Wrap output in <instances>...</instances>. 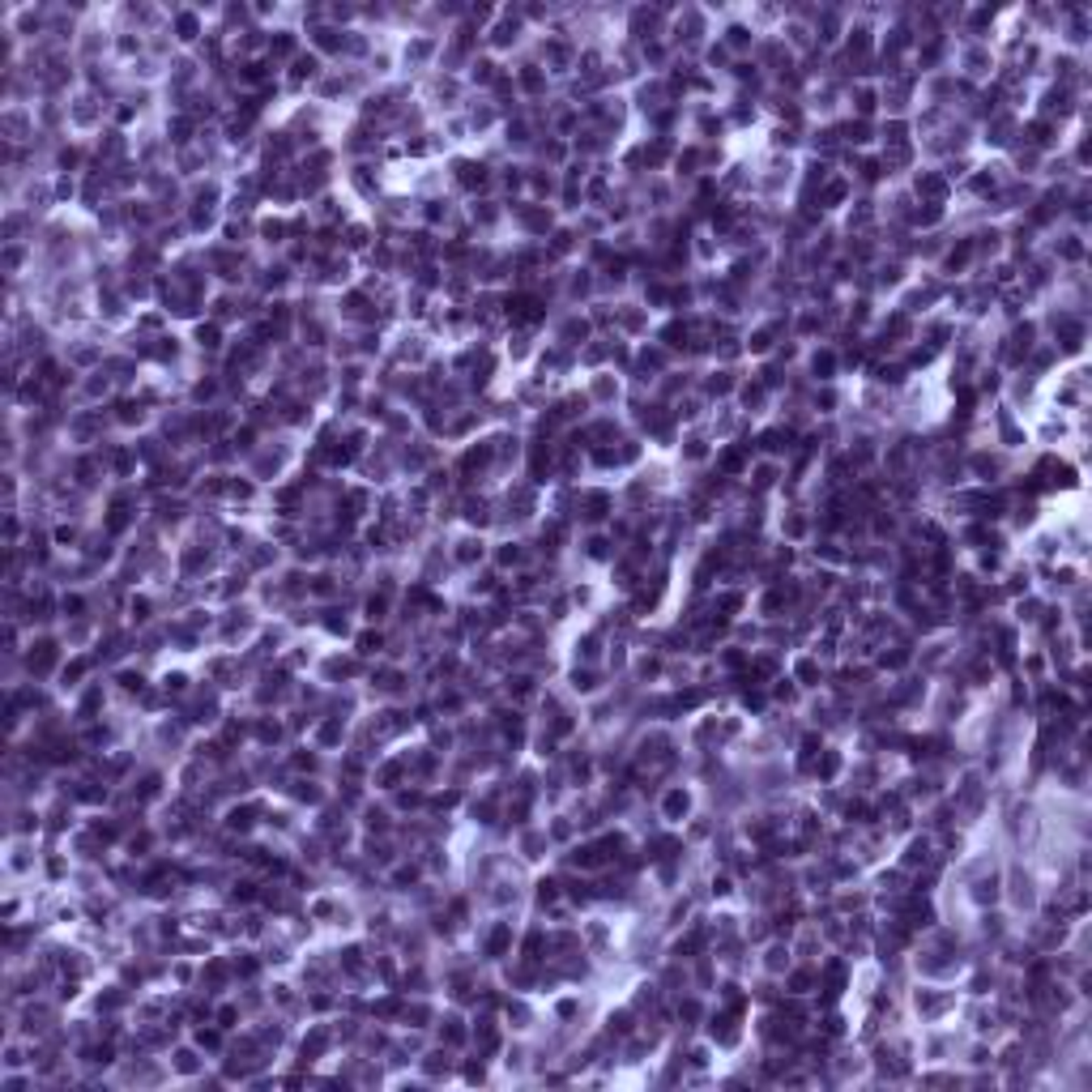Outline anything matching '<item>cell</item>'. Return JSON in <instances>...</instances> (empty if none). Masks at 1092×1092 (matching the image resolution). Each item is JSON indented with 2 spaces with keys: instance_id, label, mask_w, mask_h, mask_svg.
<instances>
[{
  "instance_id": "836d02e7",
  "label": "cell",
  "mask_w": 1092,
  "mask_h": 1092,
  "mask_svg": "<svg viewBox=\"0 0 1092 1092\" xmlns=\"http://www.w3.org/2000/svg\"><path fill=\"white\" fill-rule=\"evenodd\" d=\"M193 346L201 355H218L222 350V325L218 320H196L193 325Z\"/></svg>"
},
{
  "instance_id": "7c38bea8",
  "label": "cell",
  "mask_w": 1092,
  "mask_h": 1092,
  "mask_svg": "<svg viewBox=\"0 0 1092 1092\" xmlns=\"http://www.w3.org/2000/svg\"><path fill=\"white\" fill-rule=\"evenodd\" d=\"M256 824H265L261 802H235V806H226V815H222V832H226V836H252Z\"/></svg>"
},
{
  "instance_id": "7402d4cb",
  "label": "cell",
  "mask_w": 1092,
  "mask_h": 1092,
  "mask_svg": "<svg viewBox=\"0 0 1092 1092\" xmlns=\"http://www.w3.org/2000/svg\"><path fill=\"white\" fill-rule=\"evenodd\" d=\"M781 341V320H764V325H755L752 333L743 338V350L747 355H755V359H764V355H773Z\"/></svg>"
},
{
  "instance_id": "1f68e13d",
  "label": "cell",
  "mask_w": 1092,
  "mask_h": 1092,
  "mask_svg": "<svg viewBox=\"0 0 1092 1092\" xmlns=\"http://www.w3.org/2000/svg\"><path fill=\"white\" fill-rule=\"evenodd\" d=\"M700 389L708 401H717V397H729V393H738V376L729 371V367H717V371H708L700 380Z\"/></svg>"
},
{
  "instance_id": "7dc6e473",
  "label": "cell",
  "mask_w": 1092,
  "mask_h": 1092,
  "mask_svg": "<svg viewBox=\"0 0 1092 1092\" xmlns=\"http://www.w3.org/2000/svg\"><path fill=\"white\" fill-rule=\"evenodd\" d=\"M504 696L508 700H530V696H538V679L534 675H508L504 679Z\"/></svg>"
},
{
  "instance_id": "8fae6325",
  "label": "cell",
  "mask_w": 1092,
  "mask_h": 1092,
  "mask_svg": "<svg viewBox=\"0 0 1092 1092\" xmlns=\"http://www.w3.org/2000/svg\"><path fill=\"white\" fill-rule=\"evenodd\" d=\"M691 806H696V794L687 785H666L661 798H657V815L666 824H687L691 820Z\"/></svg>"
},
{
  "instance_id": "7bdbcfd3",
  "label": "cell",
  "mask_w": 1092,
  "mask_h": 1092,
  "mask_svg": "<svg viewBox=\"0 0 1092 1092\" xmlns=\"http://www.w3.org/2000/svg\"><path fill=\"white\" fill-rule=\"evenodd\" d=\"M973 265V240H956L943 252V273H960Z\"/></svg>"
},
{
  "instance_id": "f35d334b",
  "label": "cell",
  "mask_w": 1092,
  "mask_h": 1092,
  "mask_svg": "<svg viewBox=\"0 0 1092 1092\" xmlns=\"http://www.w3.org/2000/svg\"><path fill=\"white\" fill-rule=\"evenodd\" d=\"M385 645H389V640H385V631L371 628V623L355 631V653L363 657V661H367V657H380V653H385Z\"/></svg>"
},
{
  "instance_id": "d6986e66",
  "label": "cell",
  "mask_w": 1092,
  "mask_h": 1092,
  "mask_svg": "<svg viewBox=\"0 0 1092 1092\" xmlns=\"http://www.w3.org/2000/svg\"><path fill=\"white\" fill-rule=\"evenodd\" d=\"M850 201H853V179H850V175H832L824 188L815 193V205H820L824 214H836V210H845Z\"/></svg>"
},
{
  "instance_id": "e575fe53",
  "label": "cell",
  "mask_w": 1092,
  "mask_h": 1092,
  "mask_svg": "<svg viewBox=\"0 0 1092 1092\" xmlns=\"http://www.w3.org/2000/svg\"><path fill=\"white\" fill-rule=\"evenodd\" d=\"M598 657H602V631H584V636L572 640V661L577 666H598Z\"/></svg>"
},
{
  "instance_id": "4316f807",
  "label": "cell",
  "mask_w": 1092,
  "mask_h": 1092,
  "mask_svg": "<svg viewBox=\"0 0 1092 1092\" xmlns=\"http://www.w3.org/2000/svg\"><path fill=\"white\" fill-rule=\"evenodd\" d=\"M436 1024H439V1028H436V1033H439V1045H448V1050H462V1045L470 1042V1037H474V1028H470V1024H465V1019L457 1016V1012H448V1016H439Z\"/></svg>"
},
{
  "instance_id": "e0dca14e",
  "label": "cell",
  "mask_w": 1092,
  "mask_h": 1092,
  "mask_svg": "<svg viewBox=\"0 0 1092 1092\" xmlns=\"http://www.w3.org/2000/svg\"><path fill=\"white\" fill-rule=\"evenodd\" d=\"M806 371H811L815 385H832L836 371H841V350H836V346H815V350L806 355Z\"/></svg>"
},
{
  "instance_id": "ffe728a7",
  "label": "cell",
  "mask_w": 1092,
  "mask_h": 1092,
  "mask_svg": "<svg viewBox=\"0 0 1092 1092\" xmlns=\"http://www.w3.org/2000/svg\"><path fill=\"white\" fill-rule=\"evenodd\" d=\"M790 679L798 683L802 691H815V687H824L828 670H824V661H820L815 653H798V657H794V666H790Z\"/></svg>"
},
{
  "instance_id": "d6a6232c",
  "label": "cell",
  "mask_w": 1092,
  "mask_h": 1092,
  "mask_svg": "<svg viewBox=\"0 0 1092 1092\" xmlns=\"http://www.w3.org/2000/svg\"><path fill=\"white\" fill-rule=\"evenodd\" d=\"M568 691L572 696H598L602 691V675L593 666H572L568 670Z\"/></svg>"
},
{
  "instance_id": "4dcf8cb0",
  "label": "cell",
  "mask_w": 1092,
  "mask_h": 1092,
  "mask_svg": "<svg viewBox=\"0 0 1092 1092\" xmlns=\"http://www.w3.org/2000/svg\"><path fill=\"white\" fill-rule=\"evenodd\" d=\"M500 73H504V65H500L495 56H474V60H470V73H465V81H470V86H483V90H491Z\"/></svg>"
},
{
  "instance_id": "bcb514c9",
  "label": "cell",
  "mask_w": 1092,
  "mask_h": 1092,
  "mask_svg": "<svg viewBox=\"0 0 1092 1092\" xmlns=\"http://www.w3.org/2000/svg\"><path fill=\"white\" fill-rule=\"evenodd\" d=\"M704 1016H708V1012H704V1003H700L696 995H683V998H679V1007H675V1019H679V1024H687V1028L704 1024Z\"/></svg>"
},
{
  "instance_id": "52a82bcc",
  "label": "cell",
  "mask_w": 1092,
  "mask_h": 1092,
  "mask_svg": "<svg viewBox=\"0 0 1092 1092\" xmlns=\"http://www.w3.org/2000/svg\"><path fill=\"white\" fill-rule=\"evenodd\" d=\"M167 30H171V43H179V48H201L205 34H210L201 9H171Z\"/></svg>"
},
{
  "instance_id": "ac0fdd59",
  "label": "cell",
  "mask_w": 1092,
  "mask_h": 1092,
  "mask_svg": "<svg viewBox=\"0 0 1092 1092\" xmlns=\"http://www.w3.org/2000/svg\"><path fill=\"white\" fill-rule=\"evenodd\" d=\"M128 998H133V990L124 981H107V986H98L90 995V1007H95V1016H120L128 1007Z\"/></svg>"
},
{
  "instance_id": "8d00e7d4",
  "label": "cell",
  "mask_w": 1092,
  "mask_h": 1092,
  "mask_svg": "<svg viewBox=\"0 0 1092 1092\" xmlns=\"http://www.w3.org/2000/svg\"><path fill=\"white\" fill-rule=\"evenodd\" d=\"M491 559H495L500 572H504V568H525V563H530V546H525V542H500V546L491 551Z\"/></svg>"
},
{
  "instance_id": "f5cc1de1",
  "label": "cell",
  "mask_w": 1092,
  "mask_h": 1092,
  "mask_svg": "<svg viewBox=\"0 0 1092 1092\" xmlns=\"http://www.w3.org/2000/svg\"><path fill=\"white\" fill-rule=\"evenodd\" d=\"M708 897H713V900H729V897H734V874H729V871L713 874V879H708Z\"/></svg>"
},
{
  "instance_id": "9a60e30c",
  "label": "cell",
  "mask_w": 1092,
  "mask_h": 1092,
  "mask_svg": "<svg viewBox=\"0 0 1092 1092\" xmlns=\"http://www.w3.org/2000/svg\"><path fill=\"white\" fill-rule=\"evenodd\" d=\"M448 559L457 563V568H465V572H474L478 563L486 559V538L478 534V530H470V534H462L453 546H448Z\"/></svg>"
},
{
  "instance_id": "2e32d148",
  "label": "cell",
  "mask_w": 1092,
  "mask_h": 1092,
  "mask_svg": "<svg viewBox=\"0 0 1092 1092\" xmlns=\"http://www.w3.org/2000/svg\"><path fill=\"white\" fill-rule=\"evenodd\" d=\"M512 77H516V90L525 98H546V90H551V73L542 69V60H525L521 69H512Z\"/></svg>"
},
{
  "instance_id": "5b68a950",
  "label": "cell",
  "mask_w": 1092,
  "mask_h": 1092,
  "mask_svg": "<svg viewBox=\"0 0 1092 1092\" xmlns=\"http://www.w3.org/2000/svg\"><path fill=\"white\" fill-rule=\"evenodd\" d=\"M4 836H43V802H4Z\"/></svg>"
},
{
  "instance_id": "9c48e42d",
  "label": "cell",
  "mask_w": 1092,
  "mask_h": 1092,
  "mask_svg": "<svg viewBox=\"0 0 1092 1092\" xmlns=\"http://www.w3.org/2000/svg\"><path fill=\"white\" fill-rule=\"evenodd\" d=\"M512 939H516V926H512L508 918H495V922L478 935V951H483V960L500 965L504 956H512Z\"/></svg>"
},
{
  "instance_id": "6da1fadb",
  "label": "cell",
  "mask_w": 1092,
  "mask_h": 1092,
  "mask_svg": "<svg viewBox=\"0 0 1092 1092\" xmlns=\"http://www.w3.org/2000/svg\"><path fill=\"white\" fill-rule=\"evenodd\" d=\"M43 862V836H4V879L34 883Z\"/></svg>"
},
{
  "instance_id": "816d5d0a",
  "label": "cell",
  "mask_w": 1092,
  "mask_h": 1092,
  "mask_svg": "<svg viewBox=\"0 0 1092 1092\" xmlns=\"http://www.w3.org/2000/svg\"><path fill=\"white\" fill-rule=\"evenodd\" d=\"M261 965H265V960H256L252 951H240V956L231 960V969H235V977H240V981H252V977L261 973Z\"/></svg>"
},
{
  "instance_id": "f907efd6",
  "label": "cell",
  "mask_w": 1092,
  "mask_h": 1092,
  "mask_svg": "<svg viewBox=\"0 0 1092 1092\" xmlns=\"http://www.w3.org/2000/svg\"><path fill=\"white\" fill-rule=\"evenodd\" d=\"M679 453H683V462H708V453H713V448H708V439H704L700 431H696V436H687V439H683V448H679Z\"/></svg>"
},
{
  "instance_id": "f6af8a7d",
  "label": "cell",
  "mask_w": 1092,
  "mask_h": 1092,
  "mask_svg": "<svg viewBox=\"0 0 1092 1092\" xmlns=\"http://www.w3.org/2000/svg\"><path fill=\"white\" fill-rule=\"evenodd\" d=\"M504 1016L512 1019L508 1028H516V1033H525V1028H530V1024H534V1007H530V1003H525V998L516 995V998H508V1003H504Z\"/></svg>"
},
{
  "instance_id": "f1b7e54d",
  "label": "cell",
  "mask_w": 1092,
  "mask_h": 1092,
  "mask_svg": "<svg viewBox=\"0 0 1092 1092\" xmlns=\"http://www.w3.org/2000/svg\"><path fill=\"white\" fill-rule=\"evenodd\" d=\"M256 240L265 243V248H282V243H291V218L265 214V218L256 222Z\"/></svg>"
},
{
  "instance_id": "4fadbf2b",
  "label": "cell",
  "mask_w": 1092,
  "mask_h": 1092,
  "mask_svg": "<svg viewBox=\"0 0 1092 1092\" xmlns=\"http://www.w3.org/2000/svg\"><path fill=\"white\" fill-rule=\"evenodd\" d=\"M299 34H303L299 26H273V30H269V51H265V56L278 65V69H282V65H291L294 56L303 51V39H299Z\"/></svg>"
},
{
  "instance_id": "f546056e",
  "label": "cell",
  "mask_w": 1092,
  "mask_h": 1092,
  "mask_svg": "<svg viewBox=\"0 0 1092 1092\" xmlns=\"http://www.w3.org/2000/svg\"><path fill=\"white\" fill-rule=\"evenodd\" d=\"M913 193H918V201H939V205H947V179L939 175V171H918V175H913Z\"/></svg>"
},
{
  "instance_id": "d4e9b609",
  "label": "cell",
  "mask_w": 1092,
  "mask_h": 1092,
  "mask_svg": "<svg viewBox=\"0 0 1092 1092\" xmlns=\"http://www.w3.org/2000/svg\"><path fill=\"white\" fill-rule=\"evenodd\" d=\"M111 687H116L120 696H146L149 679H146V670H141V666H128V661H124V666H116V670H111Z\"/></svg>"
},
{
  "instance_id": "cb8c5ba5",
  "label": "cell",
  "mask_w": 1092,
  "mask_h": 1092,
  "mask_svg": "<svg viewBox=\"0 0 1092 1092\" xmlns=\"http://www.w3.org/2000/svg\"><path fill=\"white\" fill-rule=\"evenodd\" d=\"M320 675H325V683H350L355 675H363V657H341V653H329L325 661H320Z\"/></svg>"
},
{
  "instance_id": "74e56055",
  "label": "cell",
  "mask_w": 1092,
  "mask_h": 1092,
  "mask_svg": "<svg viewBox=\"0 0 1092 1092\" xmlns=\"http://www.w3.org/2000/svg\"><path fill=\"white\" fill-rule=\"evenodd\" d=\"M350 184H355V193L367 196V201H376V193H380V175H376L371 163H355V167H350Z\"/></svg>"
},
{
  "instance_id": "83f0119b",
  "label": "cell",
  "mask_w": 1092,
  "mask_h": 1092,
  "mask_svg": "<svg viewBox=\"0 0 1092 1092\" xmlns=\"http://www.w3.org/2000/svg\"><path fill=\"white\" fill-rule=\"evenodd\" d=\"M201 1071H205V1058H201L196 1045H171V1075L193 1080V1075H201Z\"/></svg>"
},
{
  "instance_id": "ab89813d",
  "label": "cell",
  "mask_w": 1092,
  "mask_h": 1092,
  "mask_svg": "<svg viewBox=\"0 0 1092 1092\" xmlns=\"http://www.w3.org/2000/svg\"><path fill=\"white\" fill-rule=\"evenodd\" d=\"M389 607H393V593H380V589H371V593L363 598V623L380 628V623L389 619Z\"/></svg>"
},
{
  "instance_id": "8992f818",
  "label": "cell",
  "mask_w": 1092,
  "mask_h": 1092,
  "mask_svg": "<svg viewBox=\"0 0 1092 1092\" xmlns=\"http://www.w3.org/2000/svg\"><path fill=\"white\" fill-rule=\"evenodd\" d=\"M0 137L9 146H30L39 137V120L34 107H0Z\"/></svg>"
},
{
  "instance_id": "3957f363",
  "label": "cell",
  "mask_w": 1092,
  "mask_h": 1092,
  "mask_svg": "<svg viewBox=\"0 0 1092 1092\" xmlns=\"http://www.w3.org/2000/svg\"><path fill=\"white\" fill-rule=\"evenodd\" d=\"M95 670H98V661H95V653H86V649H77V653H69L65 657V666H60V675H56V691L65 696V700H73L77 691L86 687V683L95 679Z\"/></svg>"
},
{
  "instance_id": "603a6c76",
  "label": "cell",
  "mask_w": 1092,
  "mask_h": 1092,
  "mask_svg": "<svg viewBox=\"0 0 1092 1092\" xmlns=\"http://www.w3.org/2000/svg\"><path fill=\"white\" fill-rule=\"evenodd\" d=\"M406 777H410L406 760H401V755H393V760H380V764H376L371 785H376V790H385V794H393V790H401V785H406Z\"/></svg>"
},
{
  "instance_id": "277c9868",
  "label": "cell",
  "mask_w": 1092,
  "mask_h": 1092,
  "mask_svg": "<svg viewBox=\"0 0 1092 1092\" xmlns=\"http://www.w3.org/2000/svg\"><path fill=\"white\" fill-rule=\"evenodd\" d=\"M448 179H453V188L478 196L495 184V171L486 167L483 158H453V163H448Z\"/></svg>"
},
{
  "instance_id": "c3c4849f",
  "label": "cell",
  "mask_w": 1092,
  "mask_h": 1092,
  "mask_svg": "<svg viewBox=\"0 0 1092 1092\" xmlns=\"http://www.w3.org/2000/svg\"><path fill=\"white\" fill-rule=\"evenodd\" d=\"M149 615H154V598H149V593H133V598H128V623H133V628H146Z\"/></svg>"
},
{
  "instance_id": "d590c367",
  "label": "cell",
  "mask_w": 1092,
  "mask_h": 1092,
  "mask_svg": "<svg viewBox=\"0 0 1092 1092\" xmlns=\"http://www.w3.org/2000/svg\"><path fill=\"white\" fill-rule=\"evenodd\" d=\"M363 832L367 836H389L393 832V811L380 802H367L363 806Z\"/></svg>"
},
{
  "instance_id": "db71d44e",
  "label": "cell",
  "mask_w": 1092,
  "mask_h": 1092,
  "mask_svg": "<svg viewBox=\"0 0 1092 1092\" xmlns=\"http://www.w3.org/2000/svg\"><path fill=\"white\" fill-rule=\"evenodd\" d=\"M240 1019H243L240 1003H218V1007H214V1024H218V1028H226V1033H231Z\"/></svg>"
},
{
  "instance_id": "5bb4252c",
  "label": "cell",
  "mask_w": 1092,
  "mask_h": 1092,
  "mask_svg": "<svg viewBox=\"0 0 1092 1092\" xmlns=\"http://www.w3.org/2000/svg\"><path fill=\"white\" fill-rule=\"evenodd\" d=\"M722 48L729 51V56H743V51H755V43H760V30H755L747 18H729L726 26H722Z\"/></svg>"
},
{
  "instance_id": "b9f144b4",
  "label": "cell",
  "mask_w": 1092,
  "mask_h": 1092,
  "mask_svg": "<svg viewBox=\"0 0 1092 1092\" xmlns=\"http://www.w3.org/2000/svg\"><path fill=\"white\" fill-rule=\"evenodd\" d=\"M34 1088H39V1075H34V1067L0 1071V1092H34Z\"/></svg>"
},
{
  "instance_id": "ba28073f",
  "label": "cell",
  "mask_w": 1092,
  "mask_h": 1092,
  "mask_svg": "<svg viewBox=\"0 0 1092 1092\" xmlns=\"http://www.w3.org/2000/svg\"><path fill=\"white\" fill-rule=\"evenodd\" d=\"M577 512H581V521L589 530H598L602 521L615 516V495L607 486H584V491H577Z\"/></svg>"
},
{
  "instance_id": "7a4b0ae2",
  "label": "cell",
  "mask_w": 1092,
  "mask_h": 1092,
  "mask_svg": "<svg viewBox=\"0 0 1092 1092\" xmlns=\"http://www.w3.org/2000/svg\"><path fill=\"white\" fill-rule=\"evenodd\" d=\"M107 700H111V679H90L81 691H77L73 700H69V717H73V726H90V722H98L103 713H107Z\"/></svg>"
},
{
  "instance_id": "60d3db41",
  "label": "cell",
  "mask_w": 1092,
  "mask_h": 1092,
  "mask_svg": "<svg viewBox=\"0 0 1092 1092\" xmlns=\"http://www.w3.org/2000/svg\"><path fill=\"white\" fill-rule=\"evenodd\" d=\"M747 474H752V495H768V491L777 486V478H781V465L764 457V462L755 465V470H747Z\"/></svg>"
},
{
  "instance_id": "30bf717a",
  "label": "cell",
  "mask_w": 1092,
  "mask_h": 1092,
  "mask_svg": "<svg viewBox=\"0 0 1092 1092\" xmlns=\"http://www.w3.org/2000/svg\"><path fill=\"white\" fill-rule=\"evenodd\" d=\"M282 73H286V86H291L294 95H299V90H308V86H316V81H320V77L329 73V69H325V60H320V56H316L312 48H308V51H299V56H294V60H291V65H286V69H282Z\"/></svg>"
},
{
  "instance_id": "681fc988",
  "label": "cell",
  "mask_w": 1092,
  "mask_h": 1092,
  "mask_svg": "<svg viewBox=\"0 0 1092 1092\" xmlns=\"http://www.w3.org/2000/svg\"><path fill=\"white\" fill-rule=\"evenodd\" d=\"M977 905H995L998 900V874H981L977 883H973V892H969Z\"/></svg>"
},
{
  "instance_id": "484cf974",
  "label": "cell",
  "mask_w": 1092,
  "mask_h": 1092,
  "mask_svg": "<svg viewBox=\"0 0 1092 1092\" xmlns=\"http://www.w3.org/2000/svg\"><path fill=\"white\" fill-rule=\"evenodd\" d=\"M619 393H623V385L615 380V371H593V376H589V389H584V397H589V401H598V406H615V401H619Z\"/></svg>"
},
{
  "instance_id": "ee69618b",
  "label": "cell",
  "mask_w": 1092,
  "mask_h": 1092,
  "mask_svg": "<svg viewBox=\"0 0 1092 1092\" xmlns=\"http://www.w3.org/2000/svg\"><path fill=\"white\" fill-rule=\"evenodd\" d=\"M291 798L294 802H308V806H320L325 802V785L316 777H294L291 781Z\"/></svg>"
},
{
  "instance_id": "44dd1931",
  "label": "cell",
  "mask_w": 1092,
  "mask_h": 1092,
  "mask_svg": "<svg viewBox=\"0 0 1092 1092\" xmlns=\"http://www.w3.org/2000/svg\"><path fill=\"white\" fill-rule=\"evenodd\" d=\"M845 98H850L853 120H874V111L883 107V103H879V86H874V81H853Z\"/></svg>"
}]
</instances>
